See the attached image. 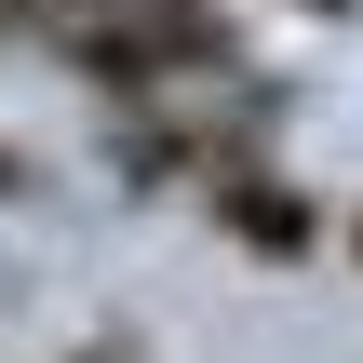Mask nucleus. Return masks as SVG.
I'll return each instance as SVG.
<instances>
[{
	"mask_svg": "<svg viewBox=\"0 0 363 363\" xmlns=\"http://www.w3.org/2000/svg\"><path fill=\"white\" fill-rule=\"evenodd\" d=\"M54 40L108 108H162L175 81L229 67V13H202V0H67Z\"/></svg>",
	"mask_w": 363,
	"mask_h": 363,
	"instance_id": "obj_1",
	"label": "nucleus"
},
{
	"mask_svg": "<svg viewBox=\"0 0 363 363\" xmlns=\"http://www.w3.org/2000/svg\"><path fill=\"white\" fill-rule=\"evenodd\" d=\"M350 256H363V216H350Z\"/></svg>",
	"mask_w": 363,
	"mask_h": 363,
	"instance_id": "obj_6",
	"label": "nucleus"
},
{
	"mask_svg": "<svg viewBox=\"0 0 363 363\" xmlns=\"http://www.w3.org/2000/svg\"><path fill=\"white\" fill-rule=\"evenodd\" d=\"M0 189H27V162H13V148H0Z\"/></svg>",
	"mask_w": 363,
	"mask_h": 363,
	"instance_id": "obj_4",
	"label": "nucleus"
},
{
	"mask_svg": "<svg viewBox=\"0 0 363 363\" xmlns=\"http://www.w3.org/2000/svg\"><path fill=\"white\" fill-rule=\"evenodd\" d=\"M310 13H350V0H310Z\"/></svg>",
	"mask_w": 363,
	"mask_h": 363,
	"instance_id": "obj_5",
	"label": "nucleus"
},
{
	"mask_svg": "<svg viewBox=\"0 0 363 363\" xmlns=\"http://www.w3.org/2000/svg\"><path fill=\"white\" fill-rule=\"evenodd\" d=\"M67 0H0V40H27V27H54Z\"/></svg>",
	"mask_w": 363,
	"mask_h": 363,
	"instance_id": "obj_3",
	"label": "nucleus"
},
{
	"mask_svg": "<svg viewBox=\"0 0 363 363\" xmlns=\"http://www.w3.org/2000/svg\"><path fill=\"white\" fill-rule=\"evenodd\" d=\"M81 363H108V350H81Z\"/></svg>",
	"mask_w": 363,
	"mask_h": 363,
	"instance_id": "obj_7",
	"label": "nucleus"
},
{
	"mask_svg": "<svg viewBox=\"0 0 363 363\" xmlns=\"http://www.w3.org/2000/svg\"><path fill=\"white\" fill-rule=\"evenodd\" d=\"M202 202H216V229L256 242V256H310V242H323V216H310L283 175H202Z\"/></svg>",
	"mask_w": 363,
	"mask_h": 363,
	"instance_id": "obj_2",
	"label": "nucleus"
}]
</instances>
